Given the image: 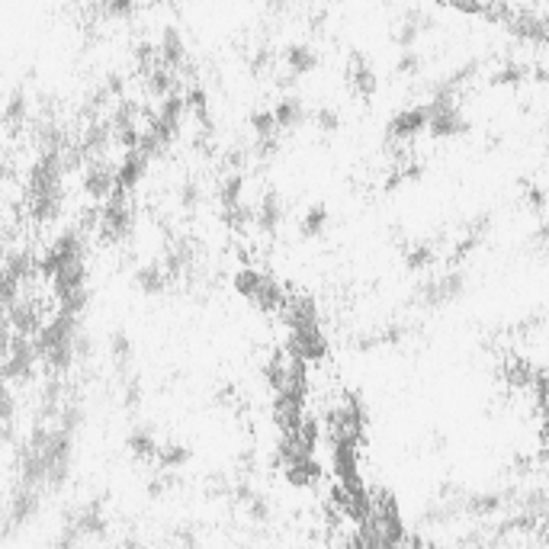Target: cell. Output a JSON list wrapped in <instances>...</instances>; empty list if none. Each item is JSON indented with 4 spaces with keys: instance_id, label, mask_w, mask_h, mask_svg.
<instances>
[{
    "instance_id": "cell-1",
    "label": "cell",
    "mask_w": 549,
    "mask_h": 549,
    "mask_svg": "<svg viewBox=\"0 0 549 549\" xmlns=\"http://www.w3.org/2000/svg\"><path fill=\"white\" fill-rule=\"evenodd\" d=\"M135 235V206H132V193L126 190H113L106 200L100 203L97 212V241L100 244H126Z\"/></svg>"
},
{
    "instance_id": "cell-2",
    "label": "cell",
    "mask_w": 549,
    "mask_h": 549,
    "mask_svg": "<svg viewBox=\"0 0 549 549\" xmlns=\"http://www.w3.org/2000/svg\"><path fill=\"white\" fill-rule=\"evenodd\" d=\"M39 370V350L36 341L26 334H13L7 354L0 357V379L10 386H29Z\"/></svg>"
},
{
    "instance_id": "cell-3",
    "label": "cell",
    "mask_w": 549,
    "mask_h": 549,
    "mask_svg": "<svg viewBox=\"0 0 549 549\" xmlns=\"http://www.w3.org/2000/svg\"><path fill=\"white\" fill-rule=\"evenodd\" d=\"M42 511V488L33 485H17V492L10 495L7 511H4V530H23L39 517Z\"/></svg>"
},
{
    "instance_id": "cell-4",
    "label": "cell",
    "mask_w": 549,
    "mask_h": 549,
    "mask_svg": "<svg viewBox=\"0 0 549 549\" xmlns=\"http://www.w3.org/2000/svg\"><path fill=\"white\" fill-rule=\"evenodd\" d=\"M81 190L94 203H103L116 190V164L106 158H90L81 171Z\"/></svg>"
},
{
    "instance_id": "cell-5",
    "label": "cell",
    "mask_w": 549,
    "mask_h": 549,
    "mask_svg": "<svg viewBox=\"0 0 549 549\" xmlns=\"http://www.w3.org/2000/svg\"><path fill=\"white\" fill-rule=\"evenodd\" d=\"M78 142L84 148L87 161L90 158H106V151H110V145H113V126H110V119H100V116L87 119V126L78 135Z\"/></svg>"
},
{
    "instance_id": "cell-6",
    "label": "cell",
    "mask_w": 549,
    "mask_h": 549,
    "mask_svg": "<svg viewBox=\"0 0 549 549\" xmlns=\"http://www.w3.org/2000/svg\"><path fill=\"white\" fill-rule=\"evenodd\" d=\"M283 219H286L283 196H280L277 190L261 193V200L254 203V225H257V232L273 235V232H277V228L283 225Z\"/></svg>"
},
{
    "instance_id": "cell-7",
    "label": "cell",
    "mask_w": 549,
    "mask_h": 549,
    "mask_svg": "<svg viewBox=\"0 0 549 549\" xmlns=\"http://www.w3.org/2000/svg\"><path fill=\"white\" fill-rule=\"evenodd\" d=\"M158 55L167 68H174L177 74L187 71V42H183V33L177 26H164L161 29V39H158Z\"/></svg>"
},
{
    "instance_id": "cell-8",
    "label": "cell",
    "mask_w": 549,
    "mask_h": 549,
    "mask_svg": "<svg viewBox=\"0 0 549 549\" xmlns=\"http://www.w3.org/2000/svg\"><path fill=\"white\" fill-rule=\"evenodd\" d=\"M145 174H148V158L139 148H129L126 155H122V161L116 164V187L132 193L145 180Z\"/></svg>"
},
{
    "instance_id": "cell-9",
    "label": "cell",
    "mask_w": 549,
    "mask_h": 549,
    "mask_svg": "<svg viewBox=\"0 0 549 549\" xmlns=\"http://www.w3.org/2000/svg\"><path fill=\"white\" fill-rule=\"evenodd\" d=\"M132 283L142 296H164L167 286H171V277H167L164 264H142L132 273Z\"/></svg>"
},
{
    "instance_id": "cell-10",
    "label": "cell",
    "mask_w": 549,
    "mask_h": 549,
    "mask_svg": "<svg viewBox=\"0 0 549 549\" xmlns=\"http://www.w3.org/2000/svg\"><path fill=\"white\" fill-rule=\"evenodd\" d=\"M126 450L142 463H158L161 444H158V437L151 427H132V431L126 434Z\"/></svg>"
},
{
    "instance_id": "cell-11",
    "label": "cell",
    "mask_w": 549,
    "mask_h": 549,
    "mask_svg": "<svg viewBox=\"0 0 549 549\" xmlns=\"http://www.w3.org/2000/svg\"><path fill=\"white\" fill-rule=\"evenodd\" d=\"M193 264H196V248L190 241H177L164 254V270H167V277H171V283L180 280V277H187V273L193 270Z\"/></svg>"
},
{
    "instance_id": "cell-12",
    "label": "cell",
    "mask_w": 549,
    "mask_h": 549,
    "mask_svg": "<svg viewBox=\"0 0 549 549\" xmlns=\"http://www.w3.org/2000/svg\"><path fill=\"white\" fill-rule=\"evenodd\" d=\"M347 81L350 87H354V94L360 97H373L376 94V74L370 68V61H366L363 55H350V65H347Z\"/></svg>"
},
{
    "instance_id": "cell-13",
    "label": "cell",
    "mask_w": 549,
    "mask_h": 549,
    "mask_svg": "<svg viewBox=\"0 0 549 549\" xmlns=\"http://www.w3.org/2000/svg\"><path fill=\"white\" fill-rule=\"evenodd\" d=\"M283 65L289 74H309L318 68V52L312 49V45H305V42H293V45H286L283 49Z\"/></svg>"
},
{
    "instance_id": "cell-14",
    "label": "cell",
    "mask_w": 549,
    "mask_h": 549,
    "mask_svg": "<svg viewBox=\"0 0 549 549\" xmlns=\"http://www.w3.org/2000/svg\"><path fill=\"white\" fill-rule=\"evenodd\" d=\"M273 116H277L280 132L299 129L302 122L309 119V113H305V103L299 97H283V100H277V106H273Z\"/></svg>"
},
{
    "instance_id": "cell-15",
    "label": "cell",
    "mask_w": 549,
    "mask_h": 549,
    "mask_svg": "<svg viewBox=\"0 0 549 549\" xmlns=\"http://www.w3.org/2000/svg\"><path fill=\"white\" fill-rule=\"evenodd\" d=\"M110 360L116 366V373L126 379L129 376V366L135 360V344H132V338H129L126 331H113L110 334Z\"/></svg>"
},
{
    "instance_id": "cell-16",
    "label": "cell",
    "mask_w": 549,
    "mask_h": 549,
    "mask_svg": "<svg viewBox=\"0 0 549 549\" xmlns=\"http://www.w3.org/2000/svg\"><path fill=\"white\" fill-rule=\"evenodd\" d=\"M29 119V97L23 90H13L10 100L4 103V110H0V126L7 129H23Z\"/></svg>"
},
{
    "instance_id": "cell-17",
    "label": "cell",
    "mask_w": 549,
    "mask_h": 549,
    "mask_svg": "<svg viewBox=\"0 0 549 549\" xmlns=\"http://www.w3.org/2000/svg\"><path fill=\"white\" fill-rule=\"evenodd\" d=\"M261 280H264V273L261 270H254V267H241L235 277H232V289L241 296V299H254L257 296V289H261Z\"/></svg>"
},
{
    "instance_id": "cell-18",
    "label": "cell",
    "mask_w": 549,
    "mask_h": 549,
    "mask_svg": "<svg viewBox=\"0 0 549 549\" xmlns=\"http://www.w3.org/2000/svg\"><path fill=\"white\" fill-rule=\"evenodd\" d=\"M325 225H328V209H325L322 203H315V206H309V212L302 216L299 232H302V238H318V235L325 232Z\"/></svg>"
},
{
    "instance_id": "cell-19",
    "label": "cell",
    "mask_w": 549,
    "mask_h": 549,
    "mask_svg": "<svg viewBox=\"0 0 549 549\" xmlns=\"http://www.w3.org/2000/svg\"><path fill=\"white\" fill-rule=\"evenodd\" d=\"M244 200V174L241 171H228L222 177V187H219V203L222 206H235Z\"/></svg>"
},
{
    "instance_id": "cell-20",
    "label": "cell",
    "mask_w": 549,
    "mask_h": 549,
    "mask_svg": "<svg viewBox=\"0 0 549 549\" xmlns=\"http://www.w3.org/2000/svg\"><path fill=\"white\" fill-rule=\"evenodd\" d=\"M135 0H97V13L103 20H132L135 17Z\"/></svg>"
},
{
    "instance_id": "cell-21",
    "label": "cell",
    "mask_w": 549,
    "mask_h": 549,
    "mask_svg": "<svg viewBox=\"0 0 549 549\" xmlns=\"http://www.w3.org/2000/svg\"><path fill=\"white\" fill-rule=\"evenodd\" d=\"M203 200H206V193H203V187H200L196 180H183V183H180L177 203H180L183 212H196V209L203 206Z\"/></svg>"
},
{
    "instance_id": "cell-22",
    "label": "cell",
    "mask_w": 549,
    "mask_h": 549,
    "mask_svg": "<svg viewBox=\"0 0 549 549\" xmlns=\"http://www.w3.org/2000/svg\"><path fill=\"white\" fill-rule=\"evenodd\" d=\"M190 463V450L183 444H164L158 453V466L161 469H180Z\"/></svg>"
},
{
    "instance_id": "cell-23",
    "label": "cell",
    "mask_w": 549,
    "mask_h": 549,
    "mask_svg": "<svg viewBox=\"0 0 549 549\" xmlns=\"http://www.w3.org/2000/svg\"><path fill=\"white\" fill-rule=\"evenodd\" d=\"M251 129H254V139H264V135H280V126H277V116H273V110H254L251 113Z\"/></svg>"
},
{
    "instance_id": "cell-24",
    "label": "cell",
    "mask_w": 549,
    "mask_h": 549,
    "mask_svg": "<svg viewBox=\"0 0 549 549\" xmlns=\"http://www.w3.org/2000/svg\"><path fill=\"white\" fill-rule=\"evenodd\" d=\"M248 158H251V151L244 148V145L225 148V151H222V167H225V174H228V171H244V164H248Z\"/></svg>"
},
{
    "instance_id": "cell-25",
    "label": "cell",
    "mask_w": 549,
    "mask_h": 549,
    "mask_svg": "<svg viewBox=\"0 0 549 549\" xmlns=\"http://www.w3.org/2000/svg\"><path fill=\"white\" fill-rule=\"evenodd\" d=\"M0 421H17V395L0 379Z\"/></svg>"
},
{
    "instance_id": "cell-26",
    "label": "cell",
    "mask_w": 549,
    "mask_h": 549,
    "mask_svg": "<svg viewBox=\"0 0 549 549\" xmlns=\"http://www.w3.org/2000/svg\"><path fill=\"white\" fill-rule=\"evenodd\" d=\"M248 517L254 524H267L270 521V505H267V498L264 495H257L254 492V498L248 501Z\"/></svg>"
},
{
    "instance_id": "cell-27",
    "label": "cell",
    "mask_w": 549,
    "mask_h": 549,
    "mask_svg": "<svg viewBox=\"0 0 549 549\" xmlns=\"http://www.w3.org/2000/svg\"><path fill=\"white\" fill-rule=\"evenodd\" d=\"M174 485H177V479L171 476V469H167V472H161V476H155V479L148 482V495L151 498H161L164 492H171Z\"/></svg>"
},
{
    "instance_id": "cell-28",
    "label": "cell",
    "mask_w": 549,
    "mask_h": 549,
    "mask_svg": "<svg viewBox=\"0 0 549 549\" xmlns=\"http://www.w3.org/2000/svg\"><path fill=\"white\" fill-rule=\"evenodd\" d=\"M122 402H126L129 411H135L142 405V383H139V379H129V383H126V389H122Z\"/></svg>"
},
{
    "instance_id": "cell-29",
    "label": "cell",
    "mask_w": 549,
    "mask_h": 549,
    "mask_svg": "<svg viewBox=\"0 0 549 549\" xmlns=\"http://www.w3.org/2000/svg\"><path fill=\"white\" fill-rule=\"evenodd\" d=\"M315 126L322 129V132H338L341 129V116L334 113V110H318L315 113Z\"/></svg>"
},
{
    "instance_id": "cell-30",
    "label": "cell",
    "mask_w": 549,
    "mask_h": 549,
    "mask_svg": "<svg viewBox=\"0 0 549 549\" xmlns=\"http://www.w3.org/2000/svg\"><path fill=\"white\" fill-rule=\"evenodd\" d=\"M174 543H180V546H196L200 540L193 537V530H190V527H177V533H174Z\"/></svg>"
},
{
    "instance_id": "cell-31",
    "label": "cell",
    "mask_w": 549,
    "mask_h": 549,
    "mask_svg": "<svg viewBox=\"0 0 549 549\" xmlns=\"http://www.w3.org/2000/svg\"><path fill=\"white\" fill-rule=\"evenodd\" d=\"M10 180H17V171H13L7 161H0V183H10Z\"/></svg>"
}]
</instances>
